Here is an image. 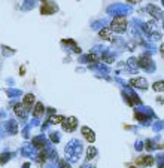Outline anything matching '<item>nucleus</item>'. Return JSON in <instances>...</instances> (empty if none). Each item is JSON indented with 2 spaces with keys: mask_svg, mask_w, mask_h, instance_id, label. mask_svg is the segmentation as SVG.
I'll use <instances>...</instances> for the list:
<instances>
[{
  "mask_svg": "<svg viewBox=\"0 0 164 168\" xmlns=\"http://www.w3.org/2000/svg\"><path fill=\"white\" fill-rule=\"evenodd\" d=\"M160 51H161V55H163V57H164V45H163V46H161V49H160Z\"/></svg>",
  "mask_w": 164,
  "mask_h": 168,
  "instance_id": "obj_21",
  "label": "nucleus"
},
{
  "mask_svg": "<svg viewBox=\"0 0 164 168\" xmlns=\"http://www.w3.org/2000/svg\"><path fill=\"white\" fill-rule=\"evenodd\" d=\"M42 2H46V0H42Z\"/></svg>",
  "mask_w": 164,
  "mask_h": 168,
  "instance_id": "obj_22",
  "label": "nucleus"
},
{
  "mask_svg": "<svg viewBox=\"0 0 164 168\" xmlns=\"http://www.w3.org/2000/svg\"><path fill=\"white\" fill-rule=\"evenodd\" d=\"M152 89L157 92H164V81H158L152 85Z\"/></svg>",
  "mask_w": 164,
  "mask_h": 168,
  "instance_id": "obj_13",
  "label": "nucleus"
},
{
  "mask_svg": "<svg viewBox=\"0 0 164 168\" xmlns=\"http://www.w3.org/2000/svg\"><path fill=\"white\" fill-rule=\"evenodd\" d=\"M45 159H46V156H45V153H40V156H39V162H45Z\"/></svg>",
  "mask_w": 164,
  "mask_h": 168,
  "instance_id": "obj_18",
  "label": "nucleus"
},
{
  "mask_svg": "<svg viewBox=\"0 0 164 168\" xmlns=\"http://www.w3.org/2000/svg\"><path fill=\"white\" fill-rule=\"evenodd\" d=\"M134 164L139 167H152L154 165V156L152 155H140L134 158Z\"/></svg>",
  "mask_w": 164,
  "mask_h": 168,
  "instance_id": "obj_2",
  "label": "nucleus"
},
{
  "mask_svg": "<svg viewBox=\"0 0 164 168\" xmlns=\"http://www.w3.org/2000/svg\"><path fill=\"white\" fill-rule=\"evenodd\" d=\"M130 85L134 86V88H139V89H146L148 88V81L145 77H133V79H130Z\"/></svg>",
  "mask_w": 164,
  "mask_h": 168,
  "instance_id": "obj_5",
  "label": "nucleus"
},
{
  "mask_svg": "<svg viewBox=\"0 0 164 168\" xmlns=\"http://www.w3.org/2000/svg\"><path fill=\"white\" fill-rule=\"evenodd\" d=\"M110 28H112L115 33H124V31L127 30V19L124 17H115L112 19Z\"/></svg>",
  "mask_w": 164,
  "mask_h": 168,
  "instance_id": "obj_1",
  "label": "nucleus"
},
{
  "mask_svg": "<svg viewBox=\"0 0 164 168\" xmlns=\"http://www.w3.org/2000/svg\"><path fill=\"white\" fill-rule=\"evenodd\" d=\"M81 134L84 135V138H85L88 143H94L95 134H94V131H92L91 128H88V127H82V128H81Z\"/></svg>",
  "mask_w": 164,
  "mask_h": 168,
  "instance_id": "obj_7",
  "label": "nucleus"
},
{
  "mask_svg": "<svg viewBox=\"0 0 164 168\" xmlns=\"http://www.w3.org/2000/svg\"><path fill=\"white\" fill-rule=\"evenodd\" d=\"M137 66L139 67H142V68H148L151 67V58L148 57V55H143V57H139L137 58Z\"/></svg>",
  "mask_w": 164,
  "mask_h": 168,
  "instance_id": "obj_10",
  "label": "nucleus"
},
{
  "mask_svg": "<svg viewBox=\"0 0 164 168\" xmlns=\"http://www.w3.org/2000/svg\"><path fill=\"white\" fill-rule=\"evenodd\" d=\"M158 103H164V97H158Z\"/></svg>",
  "mask_w": 164,
  "mask_h": 168,
  "instance_id": "obj_20",
  "label": "nucleus"
},
{
  "mask_svg": "<svg viewBox=\"0 0 164 168\" xmlns=\"http://www.w3.org/2000/svg\"><path fill=\"white\" fill-rule=\"evenodd\" d=\"M128 3H139V2H140V0H127Z\"/></svg>",
  "mask_w": 164,
  "mask_h": 168,
  "instance_id": "obj_19",
  "label": "nucleus"
},
{
  "mask_svg": "<svg viewBox=\"0 0 164 168\" xmlns=\"http://www.w3.org/2000/svg\"><path fill=\"white\" fill-rule=\"evenodd\" d=\"M14 112H15V115H17L19 119H25L27 118V113H28V110L24 107L22 103H21V104H17V106L14 107Z\"/></svg>",
  "mask_w": 164,
  "mask_h": 168,
  "instance_id": "obj_9",
  "label": "nucleus"
},
{
  "mask_svg": "<svg viewBox=\"0 0 164 168\" xmlns=\"http://www.w3.org/2000/svg\"><path fill=\"white\" fill-rule=\"evenodd\" d=\"M54 12H57V6L51 2H43V5L40 6V14L42 15H52Z\"/></svg>",
  "mask_w": 164,
  "mask_h": 168,
  "instance_id": "obj_4",
  "label": "nucleus"
},
{
  "mask_svg": "<svg viewBox=\"0 0 164 168\" xmlns=\"http://www.w3.org/2000/svg\"><path fill=\"white\" fill-rule=\"evenodd\" d=\"M85 60H87L88 63H97V61H99V55H97V54H88V55L85 57Z\"/></svg>",
  "mask_w": 164,
  "mask_h": 168,
  "instance_id": "obj_16",
  "label": "nucleus"
},
{
  "mask_svg": "<svg viewBox=\"0 0 164 168\" xmlns=\"http://www.w3.org/2000/svg\"><path fill=\"white\" fill-rule=\"evenodd\" d=\"M99 36L103 39V40H108V42H112L113 40V30L110 27H106V28H102L99 31Z\"/></svg>",
  "mask_w": 164,
  "mask_h": 168,
  "instance_id": "obj_8",
  "label": "nucleus"
},
{
  "mask_svg": "<svg viewBox=\"0 0 164 168\" xmlns=\"http://www.w3.org/2000/svg\"><path fill=\"white\" fill-rule=\"evenodd\" d=\"M95 155H97V149L92 147V146H90V147L87 149V159H88V161H90V159H94Z\"/></svg>",
  "mask_w": 164,
  "mask_h": 168,
  "instance_id": "obj_14",
  "label": "nucleus"
},
{
  "mask_svg": "<svg viewBox=\"0 0 164 168\" xmlns=\"http://www.w3.org/2000/svg\"><path fill=\"white\" fill-rule=\"evenodd\" d=\"M6 159H9V156H8L6 153H2V156H0V164H5Z\"/></svg>",
  "mask_w": 164,
  "mask_h": 168,
  "instance_id": "obj_17",
  "label": "nucleus"
},
{
  "mask_svg": "<svg viewBox=\"0 0 164 168\" xmlns=\"http://www.w3.org/2000/svg\"><path fill=\"white\" fill-rule=\"evenodd\" d=\"M45 113V106L42 103H36L35 107H33V116L35 118H42Z\"/></svg>",
  "mask_w": 164,
  "mask_h": 168,
  "instance_id": "obj_11",
  "label": "nucleus"
},
{
  "mask_svg": "<svg viewBox=\"0 0 164 168\" xmlns=\"http://www.w3.org/2000/svg\"><path fill=\"white\" fill-rule=\"evenodd\" d=\"M61 125H63V130H64V131L72 133V131H75V130H76V127H78V119L75 118V116L64 118V120L61 122Z\"/></svg>",
  "mask_w": 164,
  "mask_h": 168,
  "instance_id": "obj_3",
  "label": "nucleus"
},
{
  "mask_svg": "<svg viewBox=\"0 0 164 168\" xmlns=\"http://www.w3.org/2000/svg\"><path fill=\"white\" fill-rule=\"evenodd\" d=\"M63 120H64V116H61V115H54V116H51V118H49V122H51V124H54V125L61 124Z\"/></svg>",
  "mask_w": 164,
  "mask_h": 168,
  "instance_id": "obj_15",
  "label": "nucleus"
},
{
  "mask_svg": "<svg viewBox=\"0 0 164 168\" xmlns=\"http://www.w3.org/2000/svg\"><path fill=\"white\" fill-rule=\"evenodd\" d=\"M22 104H24V107H25L28 112L33 110V107H35V104H36L35 95H33V94H25L24 98H22Z\"/></svg>",
  "mask_w": 164,
  "mask_h": 168,
  "instance_id": "obj_6",
  "label": "nucleus"
},
{
  "mask_svg": "<svg viewBox=\"0 0 164 168\" xmlns=\"http://www.w3.org/2000/svg\"><path fill=\"white\" fill-rule=\"evenodd\" d=\"M148 12H149L154 18H161L163 17V15H161V9H158V8L154 6V5H149V6H148Z\"/></svg>",
  "mask_w": 164,
  "mask_h": 168,
  "instance_id": "obj_12",
  "label": "nucleus"
}]
</instances>
